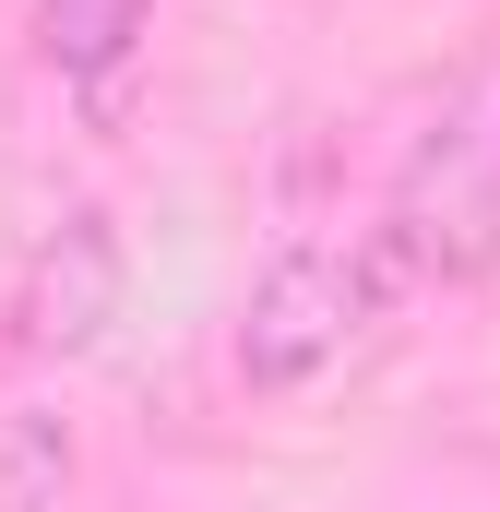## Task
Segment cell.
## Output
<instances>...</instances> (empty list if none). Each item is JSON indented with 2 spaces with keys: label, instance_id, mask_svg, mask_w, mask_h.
Here are the masks:
<instances>
[{
  "label": "cell",
  "instance_id": "277c9868",
  "mask_svg": "<svg viewBox=\"0 0 500 512\" xmlns=\"http://www.w3.org/2000/svg\"><path fill=\"white\" fill-rule=\"evenodd\" d=\"M143 12L155 0H36V60L72 72V84H108L131 48H143Z\"/></svg>",
  "mask_w": 500,
  "mask_h": 512
},
{
  "label": "cell",
  "instance_id": "3957f363",
  "mask_svg": "<svg viewBox=\"0 0 500 512\" xmlns=\"http://www.w3.org/2000/svg\"><path fill=\"white\" fill-rule=\"evenodd\" d=\"M120 227L108 215H60L48 239H36V262H24V286H12V334H24V358H84L108 322H120Z\"/></svg>",
  "mask_w": 500,
  "mask_h": 512
},
{
  "label": "cell",
  "instance_id": "5b68a950",
  "mask_svg": "<svg viewBox=\"0 0 500 512\" xmlns=\"http://www.w3.org/2000/svg\"><path fill=\"white\" fill-rule=\"evenodd\" d=\"M48 477H72V441H60L48 417H24V429H12V477H0V512H36V489H48Z\"/></svg>",
  "mask_w": 500,
  "mask_h": 512
},
{
  "label": "cell",
  "instance_id": "6da1fadb",
  "mask_svg": "<svg viewBox=\"0 0 500 512\" xmlns=\"http://www.w3.org/2000/svg\"><path fill=\"white\" fill-rule=\"evenodd\" d=\"M381 262L429 274V286H477L500 262V120L477 96H453L441 120L405 143L393 203H381Z\"/></svg>",
  "mask_w": 500,
  "mask_h": 512
},
{
  "label": "cell",
  "instance_id": "7a4b0ae2",
  "mask_svg": "<svg viewBox=\"0 0 500 512\" xmlns=\"http://www.w3.org/2000/svg\"><path fill=\"white\" fill-rule=\"evenodd\" d=\"M370 310H381L370 262L322 251V239H286V251L262 262L250 310H239V382L250 393H310L358 334H370Z\"/></svg>",
  "mask_w": 500,
  "mask_h": 512
}]
</instances>
